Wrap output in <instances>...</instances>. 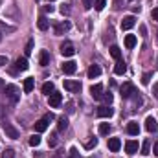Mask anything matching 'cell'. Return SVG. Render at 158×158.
<instances>
[{"mask_svg":"<svg viewBox=\"0 0 158 158\" xmlns=\"http://www.w3.org/2000/svg\"><path fill=\"white\" fill-rule=\"evenodd\" d=\"M44 9H46V11H48V13H52V11H53V6H50V4H48V6H46V7H44Z\"/></svg>","mask_w":158,"mask_h":158,"instance_id":"f6af8a7d","label":"cell"},{"mask_svg":"<svg viewBox=\"0 0 158 158\" xmlns=\"http://www.w3.org/2000/svg\"><path fill=\"white\" fill-rule=\"evenodd\" d=\"M134 94H136V88H134L132 83H123L121 85V98L123 99H131Z\"/></svg>","mask_w":158,"mask_h":158,"instance_id":"7a4b0ae2","label":"cell"},{"mask_svg":"<svg viewBox=\"0 0 158 158\" xmlns=\"http://www.w3.org/2000/svg\"><path fill=\"white\" fill-rule=\"evenodd\" d=\"M4 64H7V57L6 55H0V66H4Z\"/></svg>","mask_w":158,"mask_h":158,"instance_id":"ab89813d","label":"cell"},{"mask_svg":"<svg viewBox=\"0 0 158 158\" xmlns=\"http://www.w3.org/2000/svg\"><path fill=\"white\" fill-rule=\"evenodd\" d=\"M153 94H155V98H158V83L153 86Z\"/></svg>","mask_w":158,"mask_h":158,"instance_id":"ee69618b","label":"cell"},{"mask_svg":"<svg viewBox=\"0 0 158 158\" xmlns=\"http://www.w3.org/2000/svg\"><path fill=\"white\" fill-rule=\"evenodd\" d=\"M110 55H112L116 61L121 59V50H119V46H116V44H114V46H110Z\"/></svg>","mask_w":158,"mask_h":158,"instance_id":"cb8c5ba5","label":"cell"},{"mask_svg":"<svg viewBox=\"0 0 158 158\" xmlns=\"http://www.w3.org/2000/svg\"><path fill=\"white\" fill-rule=\"evenodd\" d=\"M64 88L68 92H79L81 90V83L79 81H74V79H66L64 81Z\"/></svg>","mask_w":158,"mask_h":158,"instance_id":"30bf717a","label":"cell"},{"mask_svg":"<svg viewBox=\"0 0 158 158\" xmlns=\"http://www.w3.org/2000/svg\"><path fill=\"white\" fill-rule=\"evenodd\" d=\"M68 158H79V151L76 147H72V149L68 151Z\"/></svg>","mask_w":158,"mask_h":158,"instance_id":"d590c367","label":"cell"},{"mask_svg":"<svg viewBox=\"0 0 158 158\" xmlns=\"http://www.w3.org/2000/svg\"><path fill=\"white\" fill-rule=\"evenodd\" d=\"M156 40H158V37H156Z\"/></svg>","mask_w":158,"mask_h":158,"instance_id":"681fc988","label":"cell"},{"mask_svg":"<svg viewBox=\"0 0 158 158\" xmlns=\"http://www.w3.org/2000/svg\"><path fill=\"white\" fill-rule=\"evenodd\" d=\"M145 129H147L149 132H156L158 123H156V119L153 118V116H147V119H145Z\"/></svg>","mask_w":158,"mask_h":158,"instance_id":"4fadbf2b","label":"cell"},{"mask_svg":"<svg viewBox=\"0 0 158 158\" xmlns=\"http://www.w3.org/2000/svg\"><path fill=\"white\" fill-rule=\"evenodd\" d=\"M61 53H63L64 57H72V55L76 53V48H74V44H72L70 40L63 42V44H61Z\"/></svg>","mask_w":158,"mask_h":158,"instance_id":"5b68a950","label":"cell"},{"mask_svg":"<svg viewBox=\"0 0 158 158\" xmlns=\"http://www.w3.org/2000/svg\"><path fill=\"white\" fill-rule=\"evenodd\" d=\"M33 88H35V79H33V77H26V79H24V92H26V94H30Z\"/></svg>","mask_w":158,"mask_h":158,"instance_id":"2e32d148","label":"cell"},{"mask_svg":"<svg viewBox=\"0 0 158 158\" xmlns=\"http://www.w3.org/2000/svg\"><path fill=\"white\" fill-rule=\"evenodd\" d=\"M0 42H2V31H0Z\"/></svg>","mask_w":158,"mask_h":158,"instance_id":"bcb514c9","label":"cell"},{"mask_svg":"<svg viewBox=\"0 0 158 158\" xmlns=\"http://www.w3.org/2000/svg\"><path fill=\"white\" fill-rule=\"evenodd\" d=\"M61 68H63V72H64V74L72 76V74H76V70H77V63H74V61H64Z\"/></svg>","mask_w":158,"mask_h":158,"instance_id":"8992f818","label":"cell"},{"mask_svg":"<svg viewBox=\"0 0 158 158\" xmlns=\"http://www.w3.org/2000/svg\"><path fill=\"white\" fill-rule=\"evenodd\" d=\"M134 24H136V17L129 15L121 20V30H131V28H134Z\"/></svg>","mask_w":158,"mask_h":158,"instance_id":"8fae6325","label":"cell"},{"mask_svg":"<svg viewBox=\"0 0 158 158\" xmlns=\"http://www.w3.org/2000/svg\"><path fill=\"white\" fill-rule=\"evenodd\" d=\"M72 28V24L68 22V20H64V22H59V24H55V28H53V31H55V35H63L64 31H68Z\"/></svg>","mask_w":158,"mask_h":158,"instance_id":"52a82bcc","label":"cell"},{"mask_svg":"<svg viewBox=\"0 0 158 158\" xmlns=\"http://www.w3.org/2000/svg\"><path fill=\"white\" fill-rule=\"evenodd\" d=\"M119 147H121V142H119V138H110V140H109V149H110L112 153H118Z\"/></svg>","mask_w":158,"mask_h":158,"instance_id":"9a60e30c","label":"cell"},{"mask_svg":"<svg viewBox=\"0 0 158 158\" xmlns=\"http://www.w3.org/2000/svg\"><path fill=\"white\" fill-rule=\"evenodd\" d=\"M2 158H15V151H13V149H6L4 155H2Z\"/></svg>","mask_w":158,"mask_h":158,"instance_id":"e575fe53","label":"cell"},{"mask_svg":"<svg viewBox=\"0 0 158 158\" xmlns=\"http://www.w3.org/2000/svg\"><path fill=\"white\" fill-rule=\"evenodd\" d=\"M101 101H103L105 105H110V103H112V94H110V92H103Z\"/></svg>","mask_w":158,"mask_h":158,"instance_id":"f1b7e54d","label":"cell"},{"mask_svg":"<svg viewBox=\"0 0 158 158\" xmlns=\"http://www.w3.org/2000/svg\"><path fill=\"white\" fill-rule=\"evenodd\" d=\"M61 13H63V15H68V13H70V7H68V6H63V7H61Z\"/></svg>","mask_w":158,"mask_h":158,"instance_id":"f35d334b","label":"cell"},{"mask_svg":"<svg viewBox=\"0 0 158 158\" xmlns=\"http://www.w3.org/2000/svg\"><path fill=\"white\" fill-rule=\"evenodd\" d=\"M2 129H4V132H6V136L7 138H11V140H17L19 136H20V132H19V129H15L11 123H2Z\"/></svg>","mask_w":158,"mask_h":158,"instance_id":"3957f363","label":"cell"},{"mask_svg":"<svg viewBox=\"0 0 158 158\" xmlns=\"http://www.w3.org/2000/svg\"><path fill=\"white\" fill-rule=\"evenodd\" d=\"M151 77H153V74H151V72L143 74V76H142V83H143V85H149V81H151Z\"/></svg>","mask_w":158,"mask_h":158,"instance_id":"836d02e7","label":"cell"},{"mask_svg":"<svg viewBox=\"0 0 158 158\" xmlns=\"http://www.w3.org/2000/svg\"><path fill=\"white\" fill-rule=\"evenodd\" d=\"M53 92V83L52 81H48V83H44L42 85V94H46V96H50Z\"/></svg>","mask_w":158,"mask_h":158,"instance_id":"d4e9b609","label":"cell"},{"mask_svg":"<svg viewBox=\"0 0 158 158\" xmlns=\"http://www.w3.org/2000/svg\"><path fill=\"white\" fill-rule=\"evenodd\" d=\"M101 76V68L98 66V64H92L90 68H88V77L94 79V77H99Z\"/></svg>","mask_w":158,"mask_h":158,"instance_id":"d6986e66","label":"cell"},{"mask_svg":"<svg viewBox=\"0 0 158 158\" xmlns=\"http://www.w3.org/2000/svg\"><path fill=\"white\" fill-rule=\"evenodd\" d=\"M31 52H33V39L28 40V44H26V50H24V57H30V55H31Z\"/></svg>","mask_w":158,"mask_h":158,"instance_id":"83f0119b","label":"cell"},{"mask_svg":"<svg viewBox=\"0 0 158 158\" xmlns=\"http://www.w3.org/2000/svg\"><path fill=\"white\" fill-rule=\"evenodd\" d=\"M48 103H50L52 109H57V107L63 103V96H61L59 92H52V94L48 96Z\"/></svg>","mask_w":158,"mask_h":158,"instance_id":"277c9868","label":"cell"},{"mask_svg":"<svg viewBox=\"0 0 158 158\" xmlns=\"http://www.w3.org/2000/svg\"><path fill=\"white\" fill-rule=\"evenodd\" d=\"M114 72H116L118 76H123V74L127 72V64H125V63H123L121 59H119L118 63H116V66H114Z\"/></svg>","mask_w":158,"mask_h":158,"instance_id":"ffe728a7","label":"cell"},{"mask_svg":"<svg viewBox=\"0 0 158 158\" xmlns=\"http://www.w3.org/2000/svg\"><path fill=\"white\" fill-rule=\"evenodd\" d=\"M37 26H39L40 31H46V30H48V26H50V22H48V19H46V17H39Z\"/></svg>","mask_w":158,"mask_h":158,"instance_id":"7402d4cb","label":"cell"},{"mask_svg":"<svg viewBox=\"0 0 158 158\" xmlns=\"http://www.w3.org/2000/svg\"><path fill=\"white\" fill-rule=\"evenodd\" d=\"M112 114H114V109H110L109 105H101L98 109V116L99 118H112Z\"/></svg>","mask_w":158,"mask_h":158,"instance_id":"9c48e42d","label":"cell"},{"mask_svg":"<svg viewBox=\"0 0 158 158\" xmlns=\"http://www.w3.org/2000/svg\"><path fill=\"white\" fill-rule=\"evenodd\" d=\"M66 127H68V118L66 116H61V118L57 119V129L59 131H66Z\"/></svg>","mask_w":158,"mask_h":158,"instance_id":"603a6c76","label":"cell"},{"mask_svg":"<svg viewBox=\"0 0 158 158\" xmlns=\"http://www.w3.org/2000/svg\"><path fill=\"white\" fill-rule=\"evenodd\" d=\"M127 132H129V134H132V136H138V132H140V125H138L136 121L127 123Z\"/></svg>","mask_w":158,"mask_h":158,"instance_id":"5bb4252c","label":"cell"},{"mask_svg":"<svg viewBox=\"0 0 158 158\" xmlns=\"http://www.w3.org/2000/svg\"><path fill=\"white\" fill-rule=\"evenodd\" d=\"M110 132V125L109 123H101L99 125V134H109Z\"/></svg>","mask_w":158,"mask_h":158,"instance_id":"1f68e13d","label":"cell"},{"mask_svg":"<svg viewBox=\"0 0 158 158\" xmlns=\"http://www.w3.org/2000/svg\"><path fill=\"white\" fill-rule=\"evenodd\" d=\"M15 64H17V70H22V72L30 68V64H28V59H26V57H19Z\"/></svg>","mask_w":158,"mask_h":158,"instance_id":"ac0fdd59","label":"cell"},{"mask_svg":"<svg viewBox=\"0 0 158 158\" xmlns=\"http://www.w3.org/2000/svg\"><path fill=\"white\" fill-rule=\"evenodd\" d=\"M151 153V140H143V145H142V155H149Z\"/></svg>","mask_w":158,"mask_h":158,"instance_id":"484cf974","label":"cell"},{"mask_svg":"<svg viewBox=\"0 0 158 158\" xmlns=\"http://www.w3.org/2000/svg\"><path fill=\"white\" fill-rule=\"evenodd\" d=\"M153 153H155V156L158 158V142H155V145H153Z\"/></svg>","mask_w":158,"mask_h":158,"instance_id":"7bdbcfd3","label":"cell"},{"mask_svg":"<svg viewBox=\"0 0 158 158\" xmlns=\"http://www.w3.org/2000/svg\"><path fill=\"white\" fill-rule=\"evenodd\" d=\"M151 17H153L155 20H158V7H156V9H153V11H151Z\"/></svg>","mask_w":158,"mask_h":158,"instance_id":"b9f144b4","label":"cell"},{"mask_svg":"<svg viewBox=\"0 0 158 158\" xmlns=\"http://www.w3.org/2000/svg\"><path fill=\"white\" fill-rule=\"evenodd\" d=\"M53 118H55V116H53L52 112H48V114H44V119H46V121H52Z\"/></svg>","mask_w":158,"mask_h":158,"instance_id":"60d3db41","label":"cell"},{"mask_svg":"<svg viewBox=\"0 0 158 158\" xmlns=\"http://www.w3.org/2000/svg\"><path fill=\"white\" fill-rule=\"evenodd\" d=\"M96 145H98V138H90V140L85 143V147H86V149H92V147H96Z\"/></svg>","mask_w":158,"mask_h":158,"instance_id":"d6a6232c","label":"cell"},{"mask_svg":"<svg viewBox=\"0 0 158 158\" xmlns=\"http://www.w3.org/2000/svg\"><path fill=\"white\" fill-rule=\"evenodd\" d=\"M125 46H127V48H134V46H136V37H134V35H127V37H125Z\"/></svg>","mask_w":158,"mask_h":158,"instance_id":"4316f807","label":"cell"},{"mask_svg":"<svg viewBox=\"0 0 158 158\" xmlns=\"http://www.w3.org/2000/svg\"><path fill=\"white\" fill-rule=\"evenodd\" d=\"M90 96H92L94 99H101V96H103V85H99V83L92 85V86H90Z\"/></svg>","mask_w":158,"mask_h":158,"instance_id":"ba28073f","label":"cell"},{"mask_svg":"<svg viewBox=\"0 0 158 158\" xmlns=\"http://www.w3.org/2000/svg\"><path fill=\"white\" fill-rule=\"evenodd\" d=\"M46 129H48V121L44 118L39 119V121H35V131H37V132H44Z\"/></svg>","mask_w":158,"mask_h":158,"instance_id":"44dd1931","label":"cell"},{"mask_svg":"<svg viewBox=\"0 0 158 158\" xmlns=\"http://www.w3.org/2000/svg\"><path fill=\"white\" fill-rule=\"evenodd\" d=\"M125 153H127V155H134V153H138V142H134V140L125 142Z\"/></svg>","mask_w":158,"mask_h":158,"instance_id":"7c38bea8","label":"cell"},{"mask_svg":"<svg viewBox=\"0 0 158 158\" xmlns=\"http://www.w3.org/2000/svg\"><path fill=\"white\" fill-rule=\"evenodd\" d=\"M4 94H6V98H7L11 103H17L19 98H20V92H19L17 85H6V86H4Z\"/></svg>","mask_w":158,"mask_h":158,"instance_id":"6da1fadb","label":"cell"},{"mask_svg":"<svg viewBox=\"0 0 158 158\" xmlns=\"http://www.w3.org/2000/svg\"><path fill=\"white\" fill-rule=\"evenodd\" d=\"M156 64H158V63H156Z\"/></svg>","mask_w":158,"mask_h":158,"instance_id":"f907efd6","label":"cell"},{"mask_svg":"<svg viewBox=\"0 0 158 158\" xmlns=\"http://www.w3.org/2000/svg\"><path fill=\"white\" fill-rule=\"evenodd\" d=\"M105 6H107V0H96V2H94L96 11H103V9H105Z\"/></svg>","mask_w":158,"mask_h":158,"instance_id":"f546056e","label":"cell"},{"mask_svg":"<svg viewBox=\"0 0 158 158\" xmlns=\"http://www.w3.org/2000/svg\"><path fill=\"white\" fill-rule=\"evenodd\" d=\"M39 63L42 64V66H48V64H50V53H48L46 50H40V53H39Z\"/></svg>","mask_w":158,"mask_h":158,"instance_id":"e0dca14e","label":"cell"},{"mask_svg":"<svg viewBox=\"0 0 158 158\" xmlns=\"http://www.w3.org/2000/svg\"><path fill=\"white\" fill-rule=\"evenodd\" d=\"M48 2H53V0H48Z\"/></svg>","mask_w":158,"mask_h":158,"instance_id":"7dc6e473","label":"cell"},{"mask_svg":"<svg viewBox=\"0 0 158 158\" xmlns=\"http://www.w3.org/2000/svg\"><path fill=\"white\" fill-rule=\"evenodd\" d=\"M81 4H83L85 9H90V7L94 6V0H81Z\"/></svg>","mask_w":158,"mask_h":158,"instance_id":"8d00e7d4","label":"cell"},{"mask_svg":"<svg viewBox=\"0 0 158 158\" xmlns=\"http://www.w3.org/2000/svg\"><path fill=\"white\" fill-rule=\"evenodd\" d=\"M0 6H2V0H0Z\"/></svg>","mask_w":158,"mask_h":158,"instance_id":"c3c4849f","label":"cell"},{"mask_svg":"<svg viewBox=\"0 0 158 158\" xmlns=\"http://www.w3.org/2000/svg\"><path fill=\"white\" fill-rule=\"evenodd\" d=\"M39 143H40V136L39 134H33V136L30 138V145H31V147H37Z\"/></svg>","mask_w":158,"mask_h":158,"instance_id":"4dcf8cb0","label":"cell"},{"mask_svg":"<svg viewBox=\"0 0 158 158\" xmlns=\"http://www.w3.org/2000/svg\"><path fill=\"white\" fill-rule=\"evenodd\" d=\"M55 143H57V134H55V132H53V134H52V136H50V145H52V147H53V145H55Z\"/></svg>","mask_w":158,"mask_h":158,"instance_id":"74e56055","label":"cell"}]
</instances>
